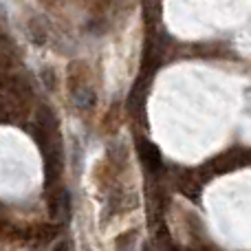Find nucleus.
Here are the masks:
<instances>
[{
    "label": "nucleus",
    "instance_id": "f257e3e1",
    "mask_svg": "<svg viewBox=\"0 0 251 251\" xmlns=\"http://www.w3.org/2000/svg\"><path fill=\"white\" fill-rule=\"evenodd\" d=\"M71 88H73V101H75L77 108L91 110L93 106H95V91H93L86 82H77V84H73Z\"/></svg>",
    "mask_w": 251,
    "mask_h": 251
},
{
    "label": "nucleus",
    "instance_id": "f03ea898",
    "mask_svg": "<svg viewBox=\"0 0 251 251\" xmlns=\"http://www.w3.org/2000/svg\"><path fill=\"white\" fill-rule=\"evenodd\" d=\"M139 154H141L143 163H146L150 170H159L161 168L159 148H156L152 141H141V143H139Z\"/></svg>",
    "mask_w": 251,
    "mask_h": 251
},
{
    "label": "nucleus",
    "instance_id": "7ed1b4c3",
    "mask_svg": "<svg viewBox=\"0 0 251 251\" xmlns=\"http://www.w3.org/2000/svg\"><path fill=\"white\" fill-rule=\"evenodd\" d=\"M53 216H60L64 221H69L71 216V194L69 190H62L60 196L53 201Z\"/></svg>",
    "mask_w": 251,
    "mask_h": 251
},
{
    "label": "nucleus",
    "instance_id": "20e7f679",
    "mask_svg": "<svg viewBox=\"0 0 251 251\" xmlns=\"http://www.w3.org/2000/svg\"><path fill=\"white\" fill-rule=\"evenodd\" d=\"M130 238H132V234H124L117 240V251H134V240Z\"/></svg>",
    "mask_w": 251,
    "mask_h": 251
},
{
    "label": "nucleus",
    "instance_id": "39448f33",
    "mask_svg": "<svg viewBox=\"0 0 251 251\" xmlns=\"http://www.w3.org/2000/svg\"><path fill=\"white\" fill-rule=\"evenodd\" d=\"M42 79H44V84H49V88H55V82H53V71L51 69H44L42 71Z\"/></svg>",
    "mask_w": 251,
    "mask_h": 251
},
{
    "label": "nucleus",
    "instance_id": "423d86ee",
    "mask_svg": "<svg viewBox=\"0 0 251 251\" xmlns=\"http://www.w3.org/2000/svg\"><path fill=\"white\" fill-rule=\"evenodd\" d=\"M55 251H64V245H60V247H57Z\"/></svg>",
    "mask_w": 251,
    "mask_h": 251
}]
</instances>
